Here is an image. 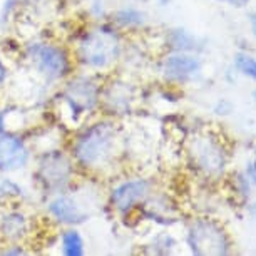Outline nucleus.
<instances>
[{
  "label": "nucleus",
  "instance_id": "nucleus-1",
  "mask_svg": "<svg viewBox=\"0 0 256 256\" xmlns=\"http://www.w3.org/2000/svg\"><path fill=\"white\" fill-rule=\"evenodd\" d=\"M116 128L110 120H99L88 126L72 142V158L84 169H100L114 156Z\"/></svg>",
  "mask_w": 256,
  "mask_h": 256
},
{
  "label": "nucleus",
  "instance_id": "nucleus-2",
  "mask_svg": "<svg viewBox=\"0 0 256 256\" xmlns=\"http://www.w3.org/2000/svg\"><path fill=\"white\" fill-rule=\"evenodd\" d=\"M120 56V38L109 26L86 32L77 44V59L89 69L100 70L114 64Z\"/></svg>",
  "mask_w": 256,
  "mask_h": 256
},
{
  "label": "nucleus",
  "instance_id": "nucleus-3",
  "mask_svg": "<svg viewBox=\"0 0 256 256\" xmlns=\"http://www.w3.org/2000/svg\"><path fill=\"white\" fill-rule=\"evenodd\" d=\"M36 178L47 194H59L74 178V162L62 151H47L38 159Z\"/></svg>",
  "mask_w": 256,
  "mask_h": 256
},
{
  "label": "nucleus",
  "instance_id": "nucleus-4",
  "mask_svg": "<svg viewBox=\"0 0 256 256\" xmlns=\"http://www.w3.org/2000/svg\"><path fill=\"white\" fill-rule=\"evenodd\" d=\"M27 59L46 80L56 82L70 72V59L60 46L50 42H34L27 47Z\"/></svg>",
  "mask_w": 256,
  "mask_h": 256
},
{
  "label": "nucleus",
  "instance_id": "nucleus-5",
  "mask_svg": "<svg viewBox=\"0 0 256 256\" xmlns=\"http://www.w3.org/2000/svg\"><path fill=\"white\" fill-rule=\"evenodd\" d=\"M60 98L72 119H80L100 104V86L92 77L76 76L64 86Z\"/></svg>",
  "mask_w": 256,
  "mask_h": 256
},
{
  "label": "nucleus",
  "instance_id": "nucleus-6",
  "mask_svg": "<svg viewBox=\"0 0 256 256\" xmlns=\"http://www.w3.org/2000/svg\"><path fill=\"white\" fill-rule=\"evenodd\" d=\"M188 244L198 256H220L228 253L230 243L224 231L216 223L198 220L191 224L188 233Z\"/></svg>",
  "mask_w": 256,
  "mask_h": 256
},
{
  "label": "nucleus",
  "instance_id": "nucleus-7",
  "mask_svg": "<svg viewBox=\"0 0 256 256\" xmlns=\"http://www.w3.org/2000/svg\"><path fill=\"white\" fill-rule=\"evenodd\" d=\"M47 212L52 220L64 226H79L90 218V212L86 210L84 204L76 196L67 192H59L52 198L47 204Z\"/></svg>",
  "mask_w": 256,
  "mask_h": 256
},
{
  "label": "nucleus",
  "instance_id": "nucleus-8",
  "mask_svg": "<svg viewBox=\"0 0 256 256\" xmlns=\"http://www.w3.org/2000/svg\"><path fill=\"white\" fill-rule=\"evenodd\" d=\"M151 191V182L146 180H129L114 186L109 194V202L118 212H129L144 201Z\"/></svg>",
  "mask_w": 256,
  "mask_h": 256
},
{
  "label": "nucleus",
  "instance_id": "nucleus-9",
  "mask_svg": "<svg viewBox=\"0 0 256 256\" xmlns=\"http://www.w3.org/2000/svg\"><path fill=\"white\" fill-rule=\"evenodd\" d=\"M30 161V149L22 138L14 134H0V172L24 169Z\"/></svg>",
  "mask_w": 256,
  "mask_h": 256
},
{
  "label": "nucleus",
  "instance_id": "nucleus-10",
  "mask_svg": "<svg viewBox=\"0 0 256 256\" xmlns=\"http://www.w3.org/2000/svg\"><path fill=\"white\" fill-rule=\"evenodd\" d=\"M201 69V60L194 56H188L186 52H176L168 56L161 64L162 76L169 80H186L198 74Z\"/></svg>",
  "mask_w": 256,
  "mask_h": 256
},
{
  "label": "nucleus",
  "instance_id": "nucleus-11",
  "mask_svg": "<svg viewBox=\"0 0 256 256\" xmlns=\"http://www.w3.org/2000/svg\"><path fill=\"white\" fill-rule=\"evenodd\" d=\"M192 159L198 168L202 169L208 174H214L223 169L224 156L220 146L211 139H198L192 146Z\"/></svg>",
  "mask_w": 256,
  "mask_h": 256
},
{
  "label": "nucleus",
  "instance_id": "nucleus-12",
  "mask_svg": "<svg viewBox=\"0 0 256 256\" xmlns=\"http://www.w3.org/2000/svg\"><path fill=\"white\" fill-rule=\"evenodd\" d=\"M28 234V220L20 211H8L0 218V236L8 243H18Z\"/></svg>",
  "mask_w": 256,
  "mask_h": 256
},
{
  "label": "nucleus",
  "instance_id": "nucleus-13",
  "mask_svg": "<svg viewBox=\"0 0 256 256\" xmlns=\"http://www.w3.org/2000/svg\"><path fill=\"white\" fill-rule=\"evenodd\" d=\"M60 250L64 256H82L86 253V243L80 231L69 228L60 234Z\"/></svg>",
  "mask_w": 256,
  "mask_h": 256
},
{
  "label": "nucleus",
  "instance_id": "nucleus-14",
  "mask_svg": "<svg viewBox=\"0 0 256 256\" xmlns=\"http://www.w3.org/2000/svg\"><path fill=\"white\" fill-rule=\"evenodd\" d=\"M169 46L172 50L176 52H188V50H194L198 47V40L192 34L182 30V28H176V30L169 32L168 38Z\"/></svg>",
  "mask_w": 256,
  "mask_h": 256
},
{
  "label": "nucleus",
  "instance_id": "nucleus-15",
  "mask_svg": "<svg viewBox=\"0 0 256 256\" xmlns=\"http://www.w3.org/2000/svg\"><path fill=\"white\" fill-rule=\"evenodd\" d=\"M144 14L134 7H124L114 14V22L122 28H134L141 27L144 24Z\"/></svg>",
  "mask_w": 256,
  "mask_h": 256
},
{
  "label": "nucleus",
  "instance_id": "nucleus-16",
  "mask_svg": "<svg viewBox=\"0 0 256 256\" xmlns=\"http://www.w3.org/2000/svg\"><path fill=\"white\" fill-rule=\"evenodd\" d=\"M114 86V84H112ZM129 96L126 90L120 89V86L119 84H116L112 89H109L108 92L104 94V100L108 104H110L109 108L112 109V110H126L128 109V104H129Z\"/></svg>",
  "mask_w": 256,
  "mask_h": 256
},
{
  "label": "nucleus",
  "instance_id": "nucleus-17",
  "mask_svg": "<svg viewBox=\"0 0 256 256\" xmlns=\"http://www.w3.org/2000/svg\"><path fill=\"white\" fill-rule=\"evenodd\" d=\"M22 196V188L10 178L0 176V201L14 200V198Z\"/></svg>",
  "mask_w": 256,
  "mask_h": 256
},
{
  "label": "nucleus",
  "instance_id": "nucleus-18",
  "mask_svg": "<svg viewBox=\"0 0 256 256\" xmlns=\"http://www.w3.org/2000/svg\"><path fill=\"white\" fill-rule=\"evenodd\" d=\"M236 67L243 72L244 76L251 77V79L256 80V60L253 57L244 56V54H238L236 56Z\"/></svg>",
  "mask_w": 256,
  "mask_h": 256
},
{
  "label": "nucleus",
  "instance_id": "nucleus-19",
  "mask_svg": "<svg viewBox=\"0 0 256 256\" xmlns=\"http://www.w3.org/2000/svg\"><path fill=\"white\" fill-rule=\"evenodd\" d=\"M4 254H7V256H16V254H26L27 251L22 248V244H18V243H12V244H8L6 250L2 251Z\"/></svg>",
  "mask_w": 256,
  "mask_h": 256
},
{
  "label": "nucleus",
  "instance_id": "nucleus-20",
  "mask_svg": "<svg viewBox=\"0 0 256 256\" xmlns=\"http://www.w3.org/2000/svg\"><path fill=\"white\" fill-rule=\"evenodd\" d=\"M7 76H8V70H7L6 64H4L2 57H0V88H2V86H4V82L7 80Z\"/></svg>",
  "mask_w": 256,
  "mask_h": 256
},
{
  "label": "nucleus",
  "instance_id": "nucleus-21",
  "mask_svg": "<svg viewBox=\"0 0 256 256\" xmlns=\"http://www.w3.org/2000/svg\"><path fill=\"white\" fill-rule=\"evenodd\" d=\"M7 114H8L7 109L0 110V134L6 132V118H7Z\"/></svg>",
  "mask_w": 256,
  "mask_h": 256
},
{
  "label": "nucleus",
  "instance_id": "nucleus-22",
  "mask_svg": "<svg viewBox=\"0 0 256 256\" xmlns=\"http://www.w3.org/2000/svg\"><path fill=\"white\" fill-rule=\"evenodd\" d=\"M220 2H228V4H231V6H234V7H244L250 0H220Z\"/></svg>",
  "mask_w": 256,
  "mask_h": 256
},
{
  "label": "nucleus",
  "instance_id": "nucleus-23",
  "mask_svg": "<svg viewBox=\"0 0 256 256\" xmlns=\"http://www.w3.org/2000/svg\"><path fill=\"white\" fill-rule=\"evenodd\" d=\"M251 27H253V32H254V36H256V14L251 16Z\"/></svg>",
  "mask_w": 256,
  "mask_h": 256
},
{
  "label": "nucleus",
  "instance_id": "nucleus-24",
  "mask_svg": "<svg viewBox=\"0 0 256 256\" xmlns=\"http://www.w3.org/2000/svg\"><path fill=\"white\" fill-rule=\"evenodd\" d=\"M254 99H256V90H254Z\"/></svg>",
  "mask_w": 256,
  "mask_h": 256
}]
</instances>
